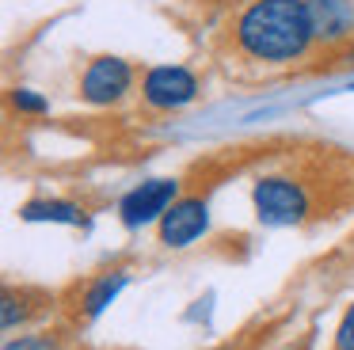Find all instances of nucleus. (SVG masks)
I'll return each mask as SVG.
<instances>
[{
    "label": "nucleus",
    "mask_w": 354,
    "mask_h": 350,
    "mask_svg": "<svg viewBox=\"0 0 354 350\" xmlns=\"http://www.w3.org/2000/svg\"><path fill=\"white\" fill-rule=\"evenodd\" d=\"M308 0H252L236 23V42L255 61H293L313 42Z\"/></svg>",
    "instance_id": "1"
},
{
    "label": "nucleus",
    "mask_w": 354,
    "mask_h": 350,
    "mask_svg": "<svg viewBox=\"0 0 354 350\" xmlns=\"http://www.w3.org/2000/svg\"><path fill=\"white\" fill-rule=\"evenodd\" d=\"M308 202L305 190L290 179H259L255 183V213L267 225H297L305 217Z\"/></svg>",
    "instance_id": "2"
},
{
    "label": "nucleus",
    "mask_w": 354,
    "mask_h": 350,
    "mask_svg": "<svg viewBox=\"0 0 354 350\" xmlns=\"http://www.w3.org/2000/svg\"><path fill=\"white\" fill-rule=\"evenodd\" d=\"M130 80L133 73L122 57H95L88 65L84 80H80V95L95 107H107V103H118L130 91Z\"/></svg>",
    "instance_id": "3"
},
{
    "label": "nucleus",
    "mask_w": 354,
    "mask_h": 350,
    "mask_svg": "<svg viewBox=\"0 0 354 350\" xmlns=\"http://www.w3.org/2000/svg\"><path fill=\"white\" fill-rule=\"evenodd\" d=\"M171 198H176V179H149L141 187H133L130 194L122 198L118 213H122L126 228H141L149 221L164 217L171 210Z\"/></svg>",
    "instance_id": "4"
},
{
    "label": "nucleus",
    "mask_w": 354,
    "mask_h": 350,
    "mask_svg": "<svg viewBox=\"0 0 354 350\" xmlns=\"http://www.w3.org/2000/svg\"><path fill=\"white\" fill-rule=\"evenodd\" d=\"M198 95V80L179 65H160L145 76V103L156 111H176Z\"/></svg>",
    "instance_id": "5"
},
{
    "label": "nucleus",
    "mask_w": 354,
    "mask_h": 350,
    "mask_svg": "<svg viewBox=\"0 0 354 350\" xmlns=\"http://www.w3.org/2000/svg\"><path fill=\"white\" fill-rule=\"evenodd\" d=\"M209 225V210L202 198H183V202H171V210L160 217V240L168 248H187L194 243Z\"/></svg>",
    "instance_id": "6"
},
{
    "label": "nucleus",
    "mask_w": 354,
    "mask_h": 350,
    "mask_svg": "<svg viewBox=\"0 0 354 350\" xmlns=\"http://www.w3.org/2000/svg\"><path fill=\"white\" fill-rule=\"evenodd\" d=\"M313 35L324 42H339L354 30V4L351 0H308Z\"/></svg>",
    "instance_id": "7"
},
{
    "label": "nucleus",
    "mask_w": 354,
    "mask_h": 350,
    "mask_svg": "<svg viewBox=\"0 0 354 350\" xmlns=\"http://www.w3.org/2000/svg\"><path fill=\"white\" fill-rule=\"evenodd\" d=\"M19 217L24 221H54V225H84V213H80V205L73 202H27L24 210H19Z\"/></svg>",
    "instance_id": "8"
},
{
    "label": "nucleus",
    "mask_w": 354,
    "mask_h": 350,
    "mask_svg": "<svg viewBox=\"0 0 354 350\" xmlns=\"http://www.w3.org/2000/svg\"><path fill=\"white\" fill-rule=\"evenodd\" d=\"M122 286H126V274H122V270L100 278L92 289H88V297H84V312H88V316H100V312L107 308V304L115 301L118 293H122Z\"/></svg>",
    "instance_id": "9"
},
{
    "label": "nucleus",
    "mask_w": 354,
    "mask_h": 350,
    "mask_svg": "<svg viewBox=\"0 0 354 350\" xmlns=\"http://www.w3.org/2000/svg\"><path fill=\"white\" fill-rule=\"evenodd\" d=\"M12 103H16V111H24V114H42L46 111V99H42L39 91H31V88H16L12 91Z\"/></svg>",
    "instance_id": "10"
},
{
    "label": "nucleus",
    "mask_w": 354,
    "mask_h": 350,
    "mask_svg": "<svg viewBox=\"0 0 354 350\" xmlns=\"http://www.w3.org/2000/svg\"><path fill=\"white\" fill-rule=\"evenodd\" d=\"M335 350H354V304L346 308L343 324H339V331H335Z\"/></svg>",
    "instance_id": "11"
},
{
    "label": "nucleus",
    "mask_w": 354,
    "mask_h": 350,
    "mask_svg": "<svg viewBox=\"0 0 354 350\" xmlns=\"http://www.w3.org/2000/svg\"><path fill=\"white\" fill-rule=\"evenodd\" d=\"M4 350H54V347H50V339H42V335H27V339H19V342H8Z\"/></svg>",
    "instance_id": "12"
},
{
    "label": "nucleus",
    "mask_w": 354,
    "mask_h": 350,
    "mask_svg": "<svg viewBox=\"0 0 354 350\" xmlns=\"http://www.w3.org/2000/svg\"><path fill=\"white\" fill-rule=\"evenodd\" d=\"M16 320H24V308L16 304L12 293H4V327H16Z\"/></svg>",
    "instance_id": "13"
},
{
    "label": "nucleus",
    "mask_w": 354,
    "mask_h": 350,
    "mask_svg": "<svg viewBox=\"0 0 354 350\" xmlns=\"http://www.w3.org/2000/svg\"><path fill=\"white\" fill-rule=\"evenodd\" d=\"M346 61H354V50H351V53H346Z\"/></svg>",
    "instance_id": "14"
}]
</instances>
